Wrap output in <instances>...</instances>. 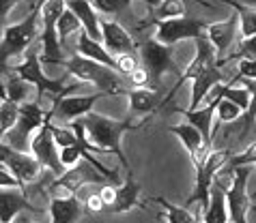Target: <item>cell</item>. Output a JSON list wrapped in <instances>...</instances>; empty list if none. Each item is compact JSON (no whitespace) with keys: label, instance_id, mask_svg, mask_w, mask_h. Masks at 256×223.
<instances>
[{"label":"cell","instance_id":"cell-8","mask_svg":"<svg viewBox=\"0 0 256 223\" xmlns=\"http://www.w3.org/2000/svg\"><path fill=\"white\" fill-rule=\"evenodd\" d=\"M41 64L44 62H41V54H39V43H34V45L26 52V58L22 62L9 67V73L20 75L24 82H28L30 86L37 88V103H41V95H44V92H50V95H62V92H65V88H62L65 77L50 80V77H46Z\"/></svg>","mask_w":256,"mask_h":223},{"label":"cell","instance_id":"cell-22","mask_svg":"<svg viewBox=\"0 0 256 223\" xmlns=\"http://www.w3.org/2000/svg\"><path fill=\"white\" fill-rule=\"evenodd\" d=\"M224 82V75L222 71H220V67L216 64V67H209L204 69L200 75L196 77L194 82H192V97H190V110H200V103L202 99H207V95H211V90L216 88L218 84Z\"/></svg>","mask_w":256,"mask_h":223},{"label":"cell","instance_id":"cell-23","mask_svg":"<svg viewBox=\"0 0 256 223\" xmlns=\"http://www.w3.org/2000/svg\"><path fill=\"white\" fill-rule=\"evenodd\" d=\"M50 223H78V219L84 215V204L76 198L50 200Z\"/></svg>","mask_w":256,"mask_h":223},{"label":"cell","instance_id":"cell-29","mask_svg":"<svg viewBox=\"0 0 256 223\" xmlns=\"http://www.w3.org/2000/svg\"><path fill=\"white\" fill-rule=\"evenodd\" d=\"M56 30H58V41H60L62 49L67 52V49H69V39L74 37V34L80 37V32L84 30V28H82V21L78 19V15L67 6L65 13H62L60 19H58V26H56Z\"/></svg>","mask_w":256,"mask_h":223},{"label":"cell","instance_id":"cell-4","mask_svg":"<svg viewBox=\"0 0 256 223\" xmlns=\"http://www.w3.org/2000/svg\"><path fill=\"white\" fill-rule=\"evenodd\" d=\"M230 157H232L230 148H218V150H211V153L207 155V159L196 168L194 191H192V196L188 198L186 208L192 206L194 202H198L200 208H202V213L207 211L209 198H211V187H213V183H216L218 174L226 168V163H228Z\"/></svg>","mask_w":256,"mask_h":223},{"label":"cell","instance_id":"cell-24","mask_svg":"<svg viewBox=\"0 0 256 223\" xmlns=\"http://www.w3.org/2000/svg\"><path fill=\"white\" fill-rule=\"evenodd\" d=\"M140 191H142L140 183L134 178V174H127V181L120 187H116V200H114V204L108 208V213L120 215V213L132 211L134 206L140 204Z\"/></svg>","mask_w":256,"mask_h":223},{"label":"cell","instance_id":"cell-26","mask_svg":"<svg viewBox=\"0 0 256 223\" xmlns=\"http://www.w3.org/2000/svg\"><path fill=\"white\" fill-rule=\"evenodd\" d=\"M228 206H226V189L220 183H213L209 206L202 213V223H228Z\"/></svg>","mask_w":256,"mask_h":223},{"label":"cell","instance_id":"cell-38","mask_svg":"<svg viewBox=\"0 0 256 223\" xmlns=\"http://www.w3.org/2000/svg\"><path fill=\"white\" fill-rule=\"evenodd\" d=\"M114 58H116V73H123L127 77H130L138 67H142L138 54H120V56H114Z\"/></svg>","mask_w":256,"mask_h":223},{"label":"cell","instance_id":"cell-18","mask_svg":"<svg viewBox=\"0 0 256 223\" xmlns=\"http://www.w3.org/2000/svg\"><path fill=\"white\" fill-rule=\"evenodd\" d=\"M24 211L39 215L41 208H34L22 189H2L0 191V223H13Z\"/></svg>","mask_w":256,"mask_h":223},{"label":"cell","instance_id":"cell-28","mask_svg":"<svg viewBox=\"0 0 256 223\" xmlns=\"http://www.w3.org/2000/svg\"><path fill=\"white\" fill-rule=\"evenodd\" d=\"M148 9H151V21H166V19H181L186 17V4L179 2V0H151L148 2Z\"/></svg>","mask_w":256,"mask_h":223},{"label":"cell","instance_id":"cell-5","mask_svg":"<svg viewBox=\"0 0 256 223\" xmlns=\"http://www.w3.org/2000/svg\"><path fill=\"white\" fill-rule=\"evenodd\" d=\"M67 2L62 0H48L41 4V45H44V54H41V62L44 64H58L60 60H65V49H62L58 41V19L65 13Z\"/></svg>","mask_w":256,"mask_h":223},{"label":"cell","instance_id":"cell-39","mask_svg":"<svg viewBox=\"0 0 256 223\" xmlns=\"http://www.w3.org/2000/svg\"><path fill=\"white\" fill-rule=\"evenodd\" d=\"M93 6L97 13H106V15H116L123 9L130 6V2L125 0H93Z\"/></svg>","mask_w":256,"mask_h":223},{"label":"cell","instance_id":"cell-7","mask_svg":"<svg viewBox=\"0 0 256 223\" xmlns=\"http://www.w3.org/2000/svg\"><path fill=\"white\" fill-rule=\"evenodd\" d=\"M48 120V112L41 107V103L32 101V103H24L20 107V120L18 125L11 129L6 135H2V142L6 146H11L18 153H28L34 133L46 125Z\"/></svg>","mask_w":256,"mask_h":223},{"label":"cell","instance_id":"cell-3","mask_svg":"<svg viewBox=\"0 0 256 223\" xmlns=\"http://www.w3.org/2000/svg\"><path fill=\"white\" fill-rule=\"evenodd\" d=\"M39 19H41V4H34L22 21L2 28V41H0V69H2V75L6 73V60L11 56H20L28 52L37 43V37H41Z\"/></svg>","mask_w":256,"mask_h":223},{"label":"cell","instance_id":"cell-35","mask_svg":"<svg viewBox=\"0 0 256 223\" xmlns=\"http://www.w3.org/2000/svg\"><path fill=\"white\" fill-rule=\"evenodd\" d=\"M241 114H244V110H241L239 105H234L230 101H226V99L220 97V103H218V120L222 122V125H232V122H237L241 118Z\"/></svg>","mask_w":256,"mask_h":223},{"label":"cell","instance_id":"cell-1","mask_svg":"<svg viewBox=\"0 0 256 223\" xmlns=\"http://www.w3.org/2000/svg\"><path fill=\"white\" fill-rule=\"evenodd\" d=\"M82 122H84V129H86L88 142L93 144V146H97L102 153L116 155L118 161L123 163V168L127 170V174H134L132 165L127 161V157L123 155V148H120V138H123V133L134 131V129L144 125V122H136L134 116L125 118V120H114V118H108L97 112H90L88 116H84Z\"/></svg>","mask_w":256,"mask_h":223},{"label":"cell","instance_id":"cell-27","mask_svg":"<svg viewBox=\"0 0 256 223\" xmlns=\"http://www.w3.org/2000/svg\"><path fill=\"white\" fill-rule=\"evenodd\" d=\"M127 97H130V105H132V116H148L151 112L158 110V105H162L160 92L153 88H142V90L130 88Z\"/></svg>","mask_w":256,"mask_h":223},{"label":"cell","instance_id":"cell-40","mask_svg":"<svg viewBox=\"0 0 256 223\" xmlns=\"http://www.w3.org/2000/svg\"><path fill=\"white\" fill-rule=\"evenodd\" d=\"M127 82L134 86V90H142L151 84V75H148V71L144 67H138L130 77H127Z\"/></svg>","mask_w":256,"mask_h":223},{"label":"cell","instance_id":"cell-6","mask_svg":"<svg viewBox=\"0 0 256 223\" xmlns=\"http://www.w3.org/2000/svg\"><path fill=\"white\" fill-rule=\"evenodd\" d=\"M76 88H84V84H71V86H65V92L62 95H50L52 99V107H50V116L58 118L62 122L71 125L74 120H82L84 116H88L93 112V105L99 101L102 97H108L104 92H95V95H71Z\"/></svg>","mask_w":256,"mask_h":223},{"label":"cell","instance_id":"cell-31","mask_svg":"<svg viewBox=\"0 0 256 223\" xmlns=\"http://www.w3.org/2000/svg\"><path fill=\"white\" fill-rule=\"evenodd\" d=\"M228 6L237 11L241 37H244V39H252V37H256V9H254V6L234 2V0H232V2H228Z\"/></svg>","mask_w":256,"mask_h":223},{"label":"cell","instance_id":"cell-37","mask_svg":"<svg viewBox=\"0 0 256 223\" xmlns=\"http://www.w3.org/2000/svg\"><path fill=\"white\" fill-rule=\"evenodd\" d=\"M52 135H54V140H56V144H58L60 150L69 148V146H76L78 144V135L69 125L67 127H56L52 122Z\"/></svg>","mask_w":256,"mask_h":223},{"label":"cell","instance_id":"cell-14","mask_svg":"<svg viewBox=\"0 0 256 223\" xmlns=\"http://www.w3.org/2000/svg\"><path fill=\"white\" fill-rule=\"evenodd\" d=\"M158 26L155 32V41H160L162 45L172 47L174 43L183 39H198L207 30V21L202 19H192V17H181V19H166V21H153Z\"/></svg>","mask_w":256,"mask_h":223},{"label":"cell","instance_id":"cell-25","mask_svg":"<svg viewBox=\"0 0 256 223\" xmlns=\"http://www.w3.org/2000/svg\"><path fill=\"white\" fill-rule=\"evenodd\" d=\"M78 54L84 56V58H88V60H95L99 64H104V67H110V69H114L116 71V58L112 56L108 49L104 47V43H97L88 37L86 32H80V37H78Z\"/></svg>","mask_w":256,"mask_h":223},{"label":"cell","instance_id":"cell-46","mask_svg":"<svg viewBox=\"0 0 256 223\" xmlns=\"http://www.w3.org/2000/svg\"><path fill=\"white\" fill-rule=\"evenodd\" d=\"M250 200H252V202H254V204H252V211H256V191H254V193H252V196H250Z\"/></svg>","mask_w":256,"mask_h":223},{"label":"cell","instance_id":"cell-36","mask_svg":"<svg viewBox=\"0 0 256 223\" xmlns=\"http://www.w3.org/2000/svg\"><path fill=\"white\" fill-rule=\"evenodd\" d=\"M256 163V142H252L248 148H244L241 153L232 155L228 163H226V168L230 170H237V168H250V165Z\"/></svg>","mask_w":256,"mask_h":223},{"label":"cell","instance_id":"cell-30","mask_svg":"<svg viewBox=\"0 0 256 223\" xmlns=\"http://www.w3.org/2000/svg\"><path fill=\"white\" fill-rule=\"evenodd\" d=\"M211 95H213V97H222V99H226V101H230V103H234V105H239L244 112H248V107H250V103H252L250 90L244 88V86L230 88V86H226V84H218L216 88L211 90Z\"/></svg>","mask_w":256,"mask_h":223},{"label":"cell","instance_id":"cell-17","mask_svg":"<svg viewBox=\"0 0 256 223\" xmlns=\"http://www.w3.org/2000/svg\"><path fill=\"white\" fill-rule=\"evenodd\" d=\"M102 34H104V47L112 56L136 54L138 43L132 39V34L116 19H102Z\"/></svg>","mask_w":256,"mask_h":223},{"label":"cell","instance_id":"cell-45","mask_svg":"<svg viewBox=\"0 0 256 223\" xmlns=\"http://www.w3.org/2000/svg\"><path fill=\"white\" fill-rule=\"evenodd\" d=\"M16 223H32V221H30V219H28V217H26V215H20V217L16 219Z\"/></svg>","mask_w":256,"mask_h":223},{"label":"cell","instance_id":"cell-20","mask_svg":"<svg viewBox=\"0 0 256 223\" xmlns=\"http://www.w3.org/2000/svg\"><path fill=\"white\" fill-rule=\"evenodd\" d=\"M218 103H220V97H216L209 105L200 107V110H181V107H172V112L181 114V116H186V120L190 122L192 127H196L198 131L202 133L204 142H207V146L211 148V140H213V133H216V129H213V116L218 114Z\"/></svg>","mask_w":256,"mask_h":223},{"label":"cell","instance_id":"cell-47","mask_svg":"<svg viewBox=\"0 0 256 223\" xmlns=\"http://www.w3.org/2000/svg\"><path fill=\"white\" fill-rule=\"evenodd\" d=\"M196 223H198V221H196Z\"/></svg>","mask_w":256,"mask_h":223},{"label":"cell","instance_id":"cell-34","mask_svg":"<svg viewBox=\"0 0 256 223\" xmlns=\"http://www.w3.org/2000/svg\"><path fill=\"white\" fill-rule=\"evenodd\" d=\"M20 107H22V105L13 103V101H9V99H2V103H0V133H2V135H6L13 127L18 125Z\"/></svg>","mask_w":256,"mask_h":223},{"label":"cell","instance_id":"cell-19","mask_svg":"<svg viewBox=\"0 0 256 223\" xmlns=\"http://www.w3.org/2000/svg\"><path fill=\"white\" fill-rule=\"evenodd\" d=\"M237 28H239V17H228L224 21H213L207 26V39L211 41V45L218 52V64L224 60V54L228 52V47L232 45L234 37H237Z\"/></svg>","mask_w":256,"mask_h":223},{"label":"cell","instance_id":"cell-15","mask_svg":"<svg viewBox=\"0 0 256 223\" xmlns=\"http://www.w3.org/2000/svg\"><path fill=\"white\" fill-rule=\"evenodd\" d=\"M248 174L250 168L234 170V181L226 191V206H228L230 223H248V213L252 211V200L248 198Z\"/></svg>","mask_w":256,"mask_h":223},{"label":"cell","instance_id":"cell-41","mask_svg":"<svg viewBox=\"0 0 256 223\" xmlns=\"http://www.w3.org/2000/svg\"><path fill=\"white\" fill-rule=\"evenodd\" d=\"M0 187H2V189H22L26 193V187L20 183L6 168H0Z\"/></svg>","mask_w":256,"mask_h":223},{"label":"cell","instance_id":"cell-32","mask_svg":"<svg viewBox=\"0 0 256 223\" xmlns=\"http://www.w3.org/2000/svg\"><path fill=\"white\" fill-rule=\"evenodd\" d=\"M28 92H30V84L24 82L20 75L13 73L9 80H6V86L2 84V99H9L13 103H24L28 99Z\"/></svg>","mask_w":256,"mask_h":223},{"label":"cell","instance_id":"cell-2","mask_svg":"<svg viewBox=\"0 0 256 223\" xmlns=\"http://www.w3.org/2000/svg\"><path fill=\"white\" fill-rule=\"evenodd\" d=\"M58 67L67 69L69 75H76L78 80H82L84 84H93L99 92H104V95H108V97L127 95V92H130V88H125V82L120 80V75L114 69L104 67V64H99L95 60H88L80 54L60 60Z\"/></svg>","mask_w":256,"mask_h":223},{"label":"cell","instance_id":"cell-33","mask_svg":"<svg viewBox=\"0 0 256 223\" xmlns=\"http://www.w3.org/2000/svg\"><path fill=\"white\" fill-rule=\"evenodd\" d=\"M153 202H158L162 204L164 208H166V213L160 215V219H164L166 223H196L198 219L192 215L186 206H174V204H170L168 200H164V198H153Z\"/></svg>","mask_w":256,"mask_h":223},{"label":"cell","instance_id":"cell-10","mask_svg":"<svg viewBox=\"0 0 256 223\" xmlns=\"http://www.w3.org/2000/svg\"><path fill=\"white\" fill-rule=\"evenodd\" d=\"M138 56L142 67L148 71L151 75V88L160 92V84H162V75L170 71V73H179V67L172 60V47L162 45L155 39H146L138 45Z\"/></svg>","mask_w":256,"mask_h":223},{"label":"cell","instance_id":"cell-13","mask_svg":"<svg viewBox=\"0 0 256 223\" xmlns=\"http://www.w3.org/2000/svg\"><path fill=\"white\" fill-rule=\"evenodd\" d=\"M216 64H218V52H216V47L211 45V41L207 39V34H200V37L196 39V56L192 58V62L188 64V67L183 69V73L176 77V84H174V88L168 92V97L162 99V105H166L170 99L174 97V92L179 90L186 82H194L204 69L216 67ZM218 67H220V64H218Z\"/></svg>","mask_w":256,"mask_h":223},{"label":"cell","instance_id":"cell-16","mask_svg":"<svg viewBox=\"0 0 256 223\" xmlns=\"http://www.w3.org/2000/svg\"><path fill=\"white\" fill-rule=\"evenodd\" d=\"M168 131L174 133L176 138H179V142L183 144V148L188 150L194 170L204 159H207V155L211 153L209 146H207V142H204V138H202V133L198 131L196 127H192L190 122H183V125H172V127H168Z\"/></svg>","mask_w":256,"mask_h":223},{"label":"cell","instance_id":"cell-21","mask_svg":"<svg viewBox=\"0 0 256 223\" xmlns=\"http://www.w3.org/2000/svg\"><path fill=\"white\" fill-rule=\"evenodd\" d=\"M65 2H67L69 9L78 15V19L82 21L84 32H86L93 41L104 43V34H102V17H99V13L95 11L93 2H88V0H65Z\"/></svg>","mask_w":256,"mask_h":223},{"label":"cell","instance_id":"cell-42","mask_svg":"<svg viewBox=\"0 0 256 223\" xmlns=\"http://www.w3.org/2000/svg\"><path fill=\"white\" fill-rule=\"evenodd\" d=\"M237 56H239L241 60H256V37L241 41Z\"/></svg>","mask_w":256,"mask_h":223},{"label":"cell","instance_id":"cell-44","mask_svg":"<svg viewBox=\"0 0 256 223\" xmlns=\"http://www.w3.org/2000/svg\"><path fill=\"white\" fill-rule=\"evenodd\" d=\"M84 208L90 213H102L106 211V204H104V200H102V193H90V196L86 198V202H84Z\"/></svg>","mask_w":256,"mask_h":223},{"label":"cell","instance_id":"cell-9","mask_svg":"<svg viewBox=\"0 0 256 223\" xmlns=\"http://www.w3.org/2000/svg\"><path fill=\"white\" fill-rule=\"evenodd\" d=\"M86 185H102L104 187V185H110V183L106 181L88 161H80L76 168L67 170L60 178H56V181L50 183V187H48L50 200L52 198H58V200L76 198V193L80 189H84Z\"/></svg>","mask_w":256,"mask_h":223},{"label":"cell","instance_id":"cell-12","mask_svg":"<svg viewBox=\"0 0 256 223\" xmlns=\"http://www.w3.org/2000/svg\"><path fill=\"white\" fill-rule=\"evenodd\" d=\"M0 165L9 170L11 174L26 187V189H28V185H34L41 176L46 174L44 165L34 159L32 155L18 153V150H13L11 146H6L4 142L0 144Z\"/></svg>","mask_w":256,"mask_h":223},{"label":"cell","instance_id":"cell-43","mask_svg":"<svg viewBox=\"0 0 256 223\" xmlns=\"http://www.w3.org/2000/svg\"><path fill=\"white\" fill-rule=\"evenodd\" d=\"M234 80H252L256 82V60H239V75Z\"/></svg>","mask_w":256,"mask_h":223},{"label":"cell","instance_id":"cell-11","mask_svg":"<svg viewBox=\"0 0 256 223\" xmlns=\"http://www.w3.org/2000/svg\"><path fill=\"white\" fill-rule=\"evenodd\" d=\"M30 153H32L34 159L44 165V170H48L50 174H56V178H60L67 172L65 165L60 161L58 144H56L54 135H52V116H50V112H48L46 125L34 133L32 144H30Z\"/></svg>","mask_w":256,"mask_h":223}]
</instances>
